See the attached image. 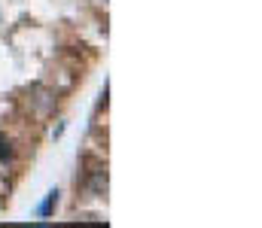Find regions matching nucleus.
<instances>
[{
  "label": "nucleus",
  "instance_id": "obj_1",
  "mask_svg": "<svg viewBox=\"0 0 262 228\" xmlns=\"http://www.w3.org/2000/svg\"><path fill=\"white\" fill-rule=\"evenodd\" d=\"M85 189L92 195H104L107 192V167H95L92 176H89V183H85Z\"/></svg>",
  "mask_w": 262,
  "mask_h": 228
},
{
  "label": "nucleus",
  "instance_id": "obj_2",
  "mask_svg": "<svg viewBox=\"0 0 262 228\" xmlns=\"http://www.w3.org/2000/svg\"><path fill=\"white\" fill-rule=\"evenodd\" d=\"M55 204H58V189H52V192L46 195V201L37 207V216H40V219H46V216L52 213V207H55Z\"/></svg>",
  "mask_w": 262,
  "mask_h": 228
},
{
  "label": "nucleus",
  "instance_id": "obj_3",
  "mask_svg": "<svg viewBox=\"0 0 262 228\" xmlns=\"http://www.w3.org/2000/svg\"><path fill=\"white\" fill-rule=\"evenodd\" d=\"M9 155H12V143H9V140L0 134V161H6Z\"/></svg>",
  "mask_w": 262,
  "mask_h": 228
}]
</instances>
